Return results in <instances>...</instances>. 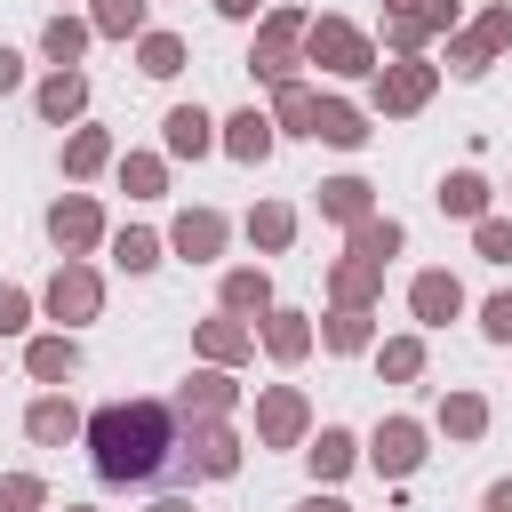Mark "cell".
Masks as SVG:
<instances>
[{"mask_svg": "<svg viewBox=\"0 0 512 512\" xmlns=\"http://www.w3.org/2000/svg\"><path fill=\"white\" fill-rule=\"evenodd\" d=\"M304 32H312V16L280 8V16L264 24V40H256V56H248V64H256L264 80H288V56H296V40H304Z\"/></svg>", "mask_w": 512, "mask_h": 512, "instance_id": "8", "label": "cell"}, {"mask_svg": "<svg viewBox=\"0 0 512 512\" xmlns=\"http://www.w3.org/2000/svg\"><path fill=\"white\" fill-rule=\"evenodd\" d=\"M320 216H336V224H360V216H368V184H360V176H336V184H320Z\"/></svg>", "mask_w": 512, "mask_h": 512, "instance_id": "22", "label": "cell"}, {"mask_svg": "<svg viewBox=\"0 0 512 512\" xmlns=\"http://www.w3.org/2000/svg\"><path fill=\"white\" fill-rule=\"evenodd\" d=\"M88 448H96L104 480H152L176 448V416L160 400H112V408L88 416Z\"/></svg>", "mask_w": 512, "mask_h": 512, "instance_id": "1", "label": "cell"}, {"mask_svg": "<svg viewBox=\"0 0 512 512\" xmlns=\"http://www.w3.org/2000/svg\"><path fill=\"white\" fill-rule=\"evenodd\" d=\"M416 464H424V424L416 416H384L376 424V472L384 480H408Z\"/></svg>", "mask_w": 512, "mask_h": 512, "instance_id": "4", "label": "cell"}, {"mask_svg": "<svg viewBox=\"0 0 512 512\" xmlns=\"http://www.w3.org/2000/svg\"><path fill=\"white\" fill-rule=\"evenodd\" d=\"M480 424H488V400H480V392H448V400H440V432L480 440Z\"/></svg>", "mask_w": 512, "mask_h": 512, "instance_id": "25", "label": "cell"}, {"mask_svg": "<svg viewBox=\"0 0 512 512\" xmlns=\"http://www.w3.org/2000/svg\"><path fill=\"white\" fill-rule=\"evenodd\" d=\"M440 208L448 216H488V176H472V168H456V176H440Z\"/></svg>", "mask_w": 512, "mask_h": 512, "instance_id": "18", "label": "cell"}, {"mask_svg": "<svg viewBox=\"0 0 512 512\" xmlns=\"http://www.w3.org/2000/svg\"><path fill=\"white\" fill-rule=\"evenodd\" d=\"M40 48H48L56 64H72V56L88 48V24H80V16H48V32H40Z\"/></svg>", "mask_w": 512, "mask_h": 512, "instance_id": "30", "label": "cell"}, {"mask_svg": "<svg viewBox=\"0 0 512 512\" xmlns=\"http://www.w3.org/2000/svg\"><path fill=\"white\" fill-rule=\"evenodd\" d=\"M320 344H328V352H360V344H368V312H344V304H336V312L320 320Z\"/></svg>", "mask_w": 512, "mask_h": 512, "instance_id": "29", "label": "cell"}, {"mask_svg": "<svg viewBox=\"0 0 512 512\" xmlns=\"http://www.w3.org/2000/svg\"><path fill=\"white\" fill-rule=\"evenodd\" d=\"M496 48H512V8H488L472 32H456V40H448V64L472 80V72H488V56H496Z\"/></svg>", "mask_w": 512, "mask_h": 512, "instance_id": "3", "label": "cell"}, {"mask_svg": "<svg viewBox=\"0 0 512 512\" xmlns=\"http://www.w3.org/2000/svg\"><path fill=\"white\" fill-rule=\"evenodd\" d=\"M192 408H200V416H224V408H232V376H192V384H184V416H192Z\"/></svg>", "mask_w": 512, "mask_h": 512, "instance_id": "32", "label": "cell"}, {"mask_svg": "<svg viewBox=\"0 0 512 512\" xmlns=\"http://www.w3.org/2000/svg\"><path fill=\"white\" fill-rule=\"evenodd\" d=\"M96 304H104L96 272H88V264H56V280H48V312H56V320H96Z\"/></svg>", "mask_w": 512, "mask_h": 512, "instance_id": "9", "label": "cell"}, {"mask_svg": "<svg viewBox=\"0 0 512 512\" xmlns=\"http://www.w3.org/2000/svg\"><path fill=\"white\" fill-rule=\"evenodd\" d=\"M456 24V0H384V32L400 48H416L424 32H448Z\"/></svg>", "mask_w": 512, "mask_h": 512, "instance_id": "7", "label": "cell"}, {"mask_svg": "<svg viewBox=\"0 0 512 512\" xmlns=\"http://www.w3.org/2000/svg\"><path fill=\"white\" fill-rule=\"evenodd\" d=\"M48 240H56L64 256H80V248H96V240H104V216H96V200H88V192H72V200H56V208H48Z\"/></svg>", "mask_w": 512, "mask_h": 512, "instance_id": "5", "label": "cell"}, {"mask_svg": "<svg viewBox=\"0 0 512 512\" xmlns=\"http://www.w3.org/2000/svg\"><path fill=\"white\" fill-rule=\"evenodd\" d=\"M24 432H32L40 448H64V440H72V432H88V424H80V408H72V400H56V392H48V400H32Z\"/></svg>", "mask_w": 512, "mask_h": 512, "instance_id": "13", "label": "cell"}, {"mask_svg": "<svg viewBox=\"0 0 512 512\" xmlns=\"http://www.w3.org/2000/svg\"><path fill=\"white\" fill-rule=\"evenodd\" d=\"M40 504H48V488H40L32 472H8V480H0V512H40Z\"/></svg>", "mask_w": 512, "mask_h": 512, "instance_id": "38", "label": "cell"}, {"mask_svg": "<svg viewBox=\"0 0 512 512\" xmlns=\"http://www.w3.org/2000/svg\"><path fill=\"white\" fill-rule=\"evenodd\" d=\"M24 320H32V296L24 288H0V336H24Z\"/></svg>", "mask_w": 512, "mask_h": 512, "instance_id": "43", "label": "cell"}, {"mask_svg": "<svg viewBox=\"0 0 512 512\" xmlns=\"http://www.w3.org/2000/svg\"><path fill=\"white\" fill-rule=\"evenodd\" d=\"M96 32H112V40L144 32V0H96Z\"/></svg>", "mask_w": 512, "mask_h": 512, "instance_id": "37", "label": "cell"}, {"mask_svg": "<svg viewBox=\"0 0 512 512\" xmlns=\"http://www.w3.org/2000/svg\"><path fill=\"white\" fill-rule=\"evenodd\" d=\"M208 128H216V120H208L200 104H176V112H168V152H176V160H200V152L216 144Z\"/></svg>", "mask_w": 512, "mask_h": 512, "instance_id": "16", "label": "cell"}, {"mask_svg": "<svg viewBox=\"0 0 512 512\" xmlns=\"http://www.w3.org/2000/svg\"><path fill=\"white\" fill-rule=\"evenodd\" d=\"M104 160H112V136H104V128H80V136L64 144V168H72V176H96Z\"/></svg>", "mask_w": 512, "mask_h": 512, "instance_id": "28", "label": "cell"}, {"mask_svg": "<svg viewBox=\"0 0 512 512\" xmlns=\"http://www.w3.org/2000/svg\"><path fill=\"white\" fill-rule=\"evenodd\" d=\"M408 304H416V320H424V328H448V320L464 312V288H456V272H416Z\"/></svg>", "mask_w": 512, "mask_h": 512, "instance_id": "11", "label": "cell"}, {"mask_svg": "<svg viewBox=\"0 0 512 512\" xmlns=\"http://www.w3.org/2000/svg\"><path fill=\"white\" fill-rule=\"evenodd\" d=\"M312 112H320V96H312L304 80H280V128H296V136H312Z\"/></svg>", "mask_w": 512, "mask_h": 512, "instance_id": "31", "label": "cell"}, {"mask_svg": "<svg viewBox=\"0 0 512 512\" xmlns=\"http://www.w3.org/2000/svg\"><path fill=\"white\" fill-rule=\"evenodd\" d=\"M216 8H224V16H256V0H216Z\"/></svg>", "mask_w": 512, "mask_h": 512, "instance_id": "47", "label": "cell"}, {"mask_svg": "<svg viewBox=\"0 0 512 512\" xmlns=\"http://www.w3.org/2000/svg\"><path fill=\"white\" fill-rule=\"evenodd\" d=\"M376 368H384V376H416V368H424V344H416V336H392V344L376 352Z\"/></svg>", "mask_w": 512, "mask_h": 512, "instance_id": "39", "label": "cell"}, {"mask_svg": "<svg viewBox=\"0 0 512 512\" xmlns=\"http://www.w3.org/2000/svg\"><path fill=\"white\" fill-rule=\"evenodd\" d=\"M312 472H320V480H336V472H352V432H336V424H328V432L312 440Z\"/></svg>", "mask_w": 512, "mask_h": 512, "instance_id": "33", "label": "cell"}, {"mask_svg": "<svg viewBox=\"0 0 512 512\" xmlns=\"http://www.w3.org/2000/svg\"><path fill=\"white\" fill-rule=\"evenodd\" d=\"M312 136H320V144H344V152H352V144H368V120H360V112H352L344 96H320V112H312Z\"/></svg>", "mask_w": 512, "mask_h": 512, "instance_id": "14", "label": "cell"}, {"mask_svg": "<svg viewBox=\"0 0 512 512\" xmlns=\"http://www.w3.org/2000/svg\"><path fill=\"white\" fill-rule=\"evenodd\" d=\"M264 344H272V360H304V352H312L304 312H272V320H264Z\"/></svg>", "mask_w": 512, "mask_h": 512, "instance_id": "24", "label": "cell"}, {"mask_svg": "<svg viewBox=\"0 0 512 512\" xmlns=\"http://www.w3.org/2000/svg\"><path fill=\"white\" fill-rule=\"evenodd\" d=\"M376 288H384V264H360V256L336 264V304H344V312H368Z\"/></svg>", "mask_w": 512, "mask_h": 512, "instance_id": "19", "label": "cell"}, {"mask_svg": "<svg viewBox=\"0 0 512 512\" xmlns=\"http://www.w3.org/2000/svg\"><path fill=\"white\" fill-rule=\"evenodd\" d=\"M200 352H208V360H240V352H248V328H240V320H208V328H200Z\"/></svg>", "mask_w": 512, "mask_h": 512, "instance_id": "36", "label": "cell"}, {"mask_svg": "<svg viewBox=\"0 0 512 512\" xmlns=\"http://www.w3.org/2000/svg\"><path fill=\"white\" fill-rule=\"evenodd\" d=\"M224 152H232V160H264V152H272V120H264V112H232V120H224Z\"/></svg>", "mask_w": 512, "mask_h": 512, "instance_id": "17", "label": "cell"}, {"mask_svg": "<svg viewBox=\"0 0 512 512\" xmlns=\"http://www.w3.org/2000/svg\"><path fill=\"white\" fill-rule=\"evenodd\" d=\"M296 512H352V504H344V496H304Z\"/></svg>", "mask_w": 512, "mask_h": 512, "instance_id": "45", "label": "cell"}, {"mask_svg": "<svg viewBox=\"0 0 512 512\" xmlns=\"http://www.w3.org/2000/svg\"><path fill=\"white\" fill-rule=\"evenodd\" d=\"M224 312H272V280L264 272H224Z\"/></svg>", "mask_w": 512, "mask_h": 512, "instance_id": "23", "label": "cell"}, {"mask_svg": "<svg viewBox=\"0 0 512 512\" xmlns=\"http://www.w3.org/2000/svg\"><path fill=\"white\" fill-rule=\"evenodd\" d=\"M120 184H128V192H136V200H152V192H160V184H168V168H160V160H152V152H128V160H120Z\"/></svg>", "mask_w": 512, "mask_h": 512, "instance_id": "34", "label": "cell"}, {"mask_svg": "<svg viewBox=\"0 0 512 512\" xmlns=\"http://www.w3.org/2000/svg\"><path fill=\"white\" fill-rule=\"evenodd\" d=\"M232 464H240V440H232V432H200V472H216V480H224Z\"/></svg>", "mask_w": 512, "mask_h": 512, "instance_id": "40", "label": "cell"}, {"mask_svg": "<svg viewBox=\"0 0 512 512\" xmlns=\"http://www.w3.org/2000/svg\"><path fill=\"white\" fill-rule=\"evenodd\" d=\"M16 80H24V56H16V48H0V96H8Z\"/></svg>", "mask_w": 512, "mask_h": 512, "instance_id": "44", "label": "cell"}, {"mask_svg": "<svg viewBox=\"0 0 512 512\" xmlns=\"http://www.w3.org/2000/svg\"><path fill=\"white\" fill-rule=\"evenodd\" d=\"M472 240H480V256H488V264H512V216H480V232H472Z\"/></svg>", "mask_w": 512, "mask_h": 512, "instance_id": "41", "label": "cell"}, {"mask_svg": "<svg viewBox=\"0 0 512 512\" xmlns=\"http://www.w3.org/2000/svg\"><path fill=\"white\" fill-rule=\"evenodd\" d=\"M352 256H360V264L400 256V224H392V216H360V224H352Z\"/></svg>", "mask_w": 512, "mask_h": 512, "instance_id": "21", "label": "cell"}, {"mask_svg": "<svg viewBox=\"0 0 512 512\" xmlns=\"http://www.w3.org/2000/svg\"><path fill=\"white\" fill-rule=\"evenodd\" d=\"M480 328H488L496 344H512V288H496V296L480 304Z\"/></svg>", "mask_w": 512, "mask_h": 512, "instance_id": "42", "label": "cell"}, {"mask_svg": "<svg viewBox=\"0 0 512 512\" xmlns=\"http://www.w3.org/2000/svg\"><path fill=\"white\" fill-rule=\"evenodd\" d=\"M24 368H32L40 384H64V376H80V344H72V336H32Z\"/></svg>", "mask_w": 512, "mask_h": 512, "instance_id": "15", "label": "cell"}, {"mask_svg": "<svg viewBox=\"0 0 512 512\" xmlns=\"http://www.w3.org/2000/svg\"><path fill=\"white\" fill-rule=\"evenodd\" d=\"M488 512H512V480H496V488H488Z\"/></svg>", "mask_w": 512, "mask_h": 512, "instance_id": "46", "label": "cell"}, {"mask_svg": "<svg viewBox=\"0 0 512 512\" xmlns=\"http://www.w3.org/2000/svg\"><path fill=\"white\" fill-rule=\"evenodd\" d=\"M168 240H176V256H192V264H208V256L224 248V216H216V208H184Z\"/></svg>", "mask_w": 512, "mask_h": 512, "instance_id": "12", "label": "cell"}, {"mask_svg": "<svg viewBox=\"0 0 512 512\" xmlns=\"http://www.w3.org/2000/svg\"><path fill=\"white\" fill-rule=\"evenodd\" d=\"M112 256H120V264H128V272H152V264H160V240H152V232H144V224H128V232H120V240H112Z\"/></svg>", "mask_w": 512, "mask_h": 512, "instance_id": "35", "label": "cell"}, {"mask_svg": "<svg viewBox=\"0 0 512 512\" xmlns=\"http://www.w3.org/2000/svg\"><path fill=\"white\" fill-rule=\"evenodd\" d=\"M424 96H432V64L408 56V64H384V72H376V104H384V112H416Z\"/></svg>", "mask_w": 512, "mask_h": 512, "instance_id": "10", "label": "cell"}, {"mask_svg": "<svg viewBox=\"0 0 512 512\" xmlns=\"http://www.w3.org/2000/svg\"><path fill=\"white\" fill-rule=\"evenodd\" d=\"M256 440H264V448H296V440H304V392H296V384H280V392L256 400Z\"/></svg>", "mask_w": 512, "mask_h": 512, "instance_id": "6", "label": "cell"}, {"mask_svg": "<svg viewBox=\"0 0 512 512\" xmlns=\"http://www.w3.org/2000/svg\"><path fill=\"white\" fill-rule=\"evenodd\" d=\"M152 512H192V504H184V496H160V504H152Z\"/></svg>", "mask_w": 512, "mask_h": 512, "instance_id": "48", "label": "cell"}, {"mask_svg": "<svg viewBox=\"0 0 512 512\" xmlns=\"http://www.w3.org/2000/svg\"><path fill=\"white\" fill-rule=\"evenodd\" d=\"M136 64H144L152 80H168V72H184V40H176V32H144V48H136Z\"/></svg>", "mask_w": 512, "mask_h": 512, "instance_id": "27", "label": "cell"}, {"mask_svg": "<svg viewBox=\"0 0 512 512\" xmlns=\"http://www.w3.org/2000/svg\"><path fill=\"white\" fill-rule=\"evenodd\" d=\"M248 240H256V248H288V240H296V208H280V200H264V208L248 216Z\"/></svg>", "mask_w": 512, "mask_h": 512, "instance_id": "26", "label": "cell"}, {"mask_svg": "<svg viewBox=\"0 0 512 512\" xmlns=\"http://www.w3.org/2000/svg\"><path fill=\"white\" fill-rule=\"evenodd\" d=\"M304 48H312V64H328V72H344V80H360V72L376 64V48H368V32H352L344 16H312V32H304Z\"/></svg>", "mask_w": 512, "mask_h": 512, "instance_id": "2", "label": "cell"}, {"mask_svg": "<svg viewBox=\"0 0 512 512\" xmlns=\"http://www.w3.org/2000/svg\"><path fill=\"white\" fill-rule=\"evenodd\" d=\"M32 104H40V120H72V112L88 104V80H80V72H56V80H40Z\"/></svg>", "mask_w": 512, "mask_h": 512, "instance_id": "20", "label": "cell"}]
</instances>
